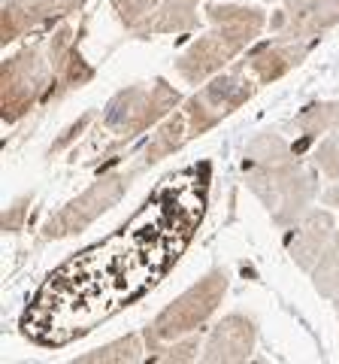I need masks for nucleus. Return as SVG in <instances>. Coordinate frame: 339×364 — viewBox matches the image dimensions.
I'll use <instances>...</instances> for the list:
<instances>
[{
    "mask_svg": "<svg viewBox=\"0 0 339 364\" xmlns=\"http://www.w3.org/2000/svg\"><path fill=\"white\" fill-rule=\"evenodd\" d=\"M312 49H315V40H279V37H273V40L255 43L252 49L245 52L243 64L261 85H269L285 73H291L294 67H300Z\"/></svg>",
    "mask_w": 339,
    "mask_h": 364,
    "instance_id": "12",
    "label": "nucleus"
},
{
    "mask_svg": "<svg viewBox=\"0 0 339 364\" xmlns=\"http://www.w3.org/2000/svg\"><path fill=\"white\" fill-rule=\"evenodd\" d=\"M85 0H4L0 9V43H16L25 33L52 28L55 21L79 13Z\"/></svg>",
    "mask_w": 339,
    "mask_h": 364,
    "instance_id": "10",
    "label": "nucleus"
},
{
    "mask_svg": "<svg viewBox=\"0 0 339 364\" xmlns=\"http://www.w3.org/2000/svg\"><path fill=\"white\" fill-rule=\"evenodd\" d=\"M157 6H161V0H112V13L130 31H137Z\"/></svg>",
    "mask_w": 339,
    "mask_h": 364,
    "instance_id": "21",
    "label": "nucleus"
},
{
    "mask_svg": "<svg viewBox=\"0 0 339 364\" xmlns=\"http://www.w3.org/2000/svg\"><path fill=\"white\" fill-rule=\"evenodd\" d=\"M94 79V67L79 52V31L55 28L46 37L21 46L0 67V116L6 124L25 119L30 109L82 88Z\"/></svg>",
    "mask_w": 339,
    "mask_h": 364,
    "instance_id": "2",
    "label": "nucleus"
},
{
    "mask_svg": "<svg viewBox=\"0 0 339 364\" xmlns=\"http://www.w3.org/2000/svg\"><path fill=\"white\" fill-rule=\"evenodd\" d=\"M185 143H191V136H188V122H185V116H182V109H176V112H170V116L152 131L149 143H145V149H143V164L149 167V164L164 161L167 155L179 152Z\"/></svg>",
    "mask_w": 339,
    "mask_h": 364,
    "instance_id": "15",
    "label": "nucleus"
},
{
    "mask_svg": "<svg viewBox=\"0 0 339 364\" xmlns=\"http://www.w3.org/2000/svg\"><path fill=\"white\" fill-rule=\"evenodd\" d=\"M203 337L200 331L194 334H185V337H179V340H170V343H161V346H155L145 352V361H152V364H182V361H197L200 358V352H203Z\"/></svg>",
    "mask_w": 339,
    "mask_h": 364,
    "instance_id": "19",
    "label": "nucleus"
},
{
    "mask_svg": "<svg viewBox=\"0 0 339 364\" xmlns=\"http://www.w3.org/2000/svg\"><path fill=\"white\" fill-rule=\"evenodd\" d=\"M228 286H230V273L224 267H216L203 279H197L191 289H185L173 304L164 306V310L149 322V328L143 331L145 352L161 346V343H170V340H179L185 334L200 331V328L212 318V313L221 306L224 294H228Z\"/></svg>",
    "mask_w": 339,
    "mask_h": 364,
    "instance_id": "5",
    "label": "nucleus"
},
{
    "mask_svg": "<svg viewBox=\"0 0 339 364\" xmlns=\"http://www.w3.org/2000/svg\"><path fill=\"white\" fill-rule=\"evenodd\" d=\"M261 82L245 70L243 61H233L230 67H224L221 73H216L209 82H203L188 100H182V116L188 122V136H194L212 131L216 124H221L228 116H233L243 104H248Z\"/></svg>",
    "mask_w": 339,
    "mask_h": 364,
    "instance_id": "7",
    "label": "nucleus"
},
{
    "mask_svg": "<svg viewBox=\"0 0 339 364\" xmlns=\"http://www.w3.org/2000/svg\"><path fill=\"white\" fill-rule=\"evenodd\" d=\"M336 234V219L327 210H309L303 213L297 222L288 228L285 234V252L300 270L312 273V267L318 264L321 252Z\"/></svg>",
    "mask_w": 339,
    "mask_h": 364,
    "instance_id": "13",
    "label": "nucleus"
},
{
    "mask_svg": "<svg viewBox=\"0 0 339 364\" xmlns=\"http://www.w3.org/2000/svg\"><path fill=\"white\" fill-rule=\"evenodd\" d=\"M321 200L327 203V207H339V182H333V186L324 191V195H321Z\"/></svg>",
    "mask_w": 339,
    "mask_h": 364,
    "instance_id": "23",
    "label": "nucleus"
},
{
    "mask_svg": "<svg viewBox=\"0 0 339 364\" xmlns=\"http://www.w3.org/2000/svg\"><path fill=\"white\" fill-rule=\"evenodd\" d=\"M212 164L197 161L164 176L121 228L58 264L28 301L21 334L61 349L152 291L206 215Z\"/></svg>",
    "mask_w": 339,
    "mask_h": 364,
    "instance_id": "1",
    "label": "nucleus"
},
{
    "mask_svg": "<svg viewBox=\"0 0 339 364\" xmlns=\"http://www.w3.org/2000/svg\"><path fill=\"white\" fill-rule=\"evenodd\" d=\"M312 164L318 167V173L330 182H339V131L324 134V140L315 146Z\"/></svg>",
    "mask_w": 339,
    "mask_h": 364,
    "instance_id": "20",
    "label": "nucleus"
},
{
    "mask_svg": "<svg viewBox=\"0 0 339 364\" xmlns=\"http://www.w3.org/2000/svg\"><path fill=\"white\" fill-rule=\"evenodd\" d=\"M312 286L327 301L339 298V231L333 234V240L327 243L318 264L312 267Z\"/></svg>",
    "mask_w": 339,
    "mask_h": 364,
    "instance_id": "18",
    "label": "nucleus"
},
{
    "mask_svg": "<svg viewBox=\"0 0 339 364\" xmlns=\"http://www.w3.org/2000/svg\"><path fill=\"white\" fill-rule=\"evenodd\" d=\"M133 361H145V337L143 334L118 337V340H112V343L97 346L76 358V364H133Z\"/></svg>",
    "mask_w": 339,
    "mask_h": 364,
    "instance_id": "17",
    "label": "nucleus"
},
{
    "mask_svg": "<svg viewBox=\"0 0 339 364\" xmlns=\"http://www.w3.org/2000/svg\"><path fill=\"white\" fill-rule=\"evenodd\" d=\"M294 124L300 131V143H312L324 134L339 131V100H318V104L303 107Z\"/></svg>",
    "mask_w": 339,
    "mask_h": 364,
    "instance_id": "16",
    "label": "nucleus"
},
{
    "mask_svg": "<svg viewBox=\"0 0 339 364\" xmlns=\"http://www.w3.org/2000/svg\"><path fill=\"white\" fill-rule=\"evenodd\" d=\"M243 179L279 228H291L318 198V167L303 161L279 131L257 134L245 146Z\"/></svg>",
    "mask_w": 339,
    "mask_h": 364,
    "instance_id": "3",
    "label": "nucleus"
},
{
    "mask_svg": "<svg viewBox=\"0 0 339 364\" xmlns=\"http://www.w3.org/2000/svg\"><path fill=\"white\" fill-rule=\"evenodd\" d=\"M333 310H336V316H339V298H336V301H333Z\"/></svg>",
    "mask_w": 339,
    "mask_h": 364,
    "instance_id": "24",
    "label": "nucleus"
},
{
    "mask_svg": "<svg viewBox=\"0 0 339 364\" xmlns=\"http://www.w3.org/2000/svg\"><path fill=\"white\" fill-rule=\"evenodd\" d=\"M30 198H21L16 207H9V213L4 215V228H6V231H18V228H21V215H25V203Z\"/></svg>",
    "mask_w": 339,
    "mask_h": 364,
    "instance_id": "22",
    "label": "nucleus"
},
{
    "mask_svg": "<svg viewBox=\"0 0 339 364\" xmlns=\"http://www.w3.org/2000/svg\"><path fill=\"white\" fill-rule=\"evenodd\" d=\"M182 107V91H176L167 79H152V82H137L121 88L106 104L100 124L118 136V146L133 140L137 134L157 128L170 112Z\"/></svg>",
    "mask_w": 339,
    "mask_h": 364,
    "instance_id": "6",
    "label": "nucleus"
},
{
    "mask_svg": "<svg viewBox=\"0 0 339 364\" xmlns=\"http://www.w3.org/2000/svg\"><path fill=\"white\" fill-rule=\"evenodd\" d=\"M200 0H161V6L133 31V37H161V33H182L197 25Z\"/></svg>",
    "mask_w": 339,
    "mask_h": 364,
    "instance_id": "14",
    "label": "nucleus"
},
{
    "mask_svg": "<svg viewBox=\"0 0 339 364\" xmlns=\"http://www.w3.org/2000/svg\"><path fill=\"white\" fill-rule=\"evenodd\" d=\"M212 31L197 37L176 58V73L188 85L209 82L224 67H230L267 28V13L245 4H212L206 6Z\"/></svg>",
    "mask_w": 339,
    "mask_h": 364,
    "instance_id": "4",
    "label": "nucleus"
},
{
    "mask_svg": "<svg viewBox=\"0 0 339 364\" xmlns=\"http://www.w3.org/2000/svg\"><path fill=\"white\" fill-rule=\"evenodd\" d=\"M339 25V0H282L267 28L279 40H315Z\"/></svg>",
    "mask_w": 339,
    "mask_h": 364,
    "instance_id": "9",
    "label": "nucleus"
},
{
    "mask_svg": "<svg viewBox=\"0 0 339 364\" xmlns=\"http://www.w3.org/2000/svg\"><path fill=\"white\" fill-rule=\"evenodd\" d=\"M257 343V328L245 313H228L203 340L200 361L206 364H233L248 361Z\"/></svg>",
    "mask_w": 339,
    "mask_h": 364,
    "instance_id": "11",
    "label": "nucleus"
},
{
    "mask_svg": "<svg viewBox=\"0 0 339 364\" xmlns=\"http://www.w3.org/2000/svg\"><path fill=\"white\" fill-rule=\"evenodd\" d=\"M133 173H104L88 186L82 195L73 198L70 203L49 215L43 225V240H64V237L82 234L94 219L109 213L116 203L128 195V182Z\"/></svg>",
    "mask_w": 339,
    "mask_h": 364,
    "instance_id": "8",
    "label": "nucleus"
}]
</instances>
